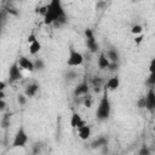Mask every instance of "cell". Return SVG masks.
<instances>
[{
    "instance_id": "1",
    "label": "cell",
    "mask_w": 155,
    "mask_h": 155,
    "mask_svg": "<svg viewBox=\"0 0 155 155\" xmlns=\"http://www.w3.org/2000/svg\"><path fill=\"white\" fill-rule=\"evenodd\" d=\"M63 17H67V16L62 6V2L59 0H52L47 5V12L44 16V23L50 25V24H53L57 19L63 18Z\"/></svg>"
},
{
    "instance_id": "2",
    "label": "cell",
    "mask_w": 155,
    "mask_h": 155,
    "mask_svg": "<svg viewBox=\"0 0 155 155\" xmlns=\"http://www.w3.org/2000/svg\"><path fill=\"white\" fill-rule=\"evenodd\" d=\"M110 113H111V104H110V101L108 97V90L104 88L103 96H102L99 104L97 107V110H96V117L98 121H105L109 119Z\"/></svg>"
},
{
    "instance_id": "3",
    "label": "cell",
    "mask_w": 155,
    "mask_h": 155,
    "mask_svg": "<svg viewBox=\"0 0 155 155\" xmlns=\"http://www.w3.org/2000/svg\"><path fill=\"white\" fill-rule=\"evenodd\" d=\"M27 143H28V134H27L24 127L21 126L17 130V132H16V134L13 137L12 148H24Z\"/></svg>"
},
{
    "instance_id": "4",
    "label": "cell",
    "mask_w": 155,
    "mask_h": 155,
    "mask_svg": "<svg viewBox=\"0 0 155 155\" xmlns=\"http://www.w3.org/2000/svg\"><path fill=\"white\" fill-rule=\"evenodd\" d=\"M85 36H86V46H87V50L91 53H96L99 50V46H98V44L96 41L93 30L92 29H88V28L85 29Z\"/></svg>"
},
{
    "instance_id": "5",
    "label": "cell",
    "mask_w": 155,
    "mask_h": 155,
    "mask_svg": "<svg viewBox=\"0 0 155 155\" xmlns=\"http://www.w3.org/2000/svg\"><path fill=\"white\" fill-rule=\"evenodd\" d=\"M84 63V56L75 51L73 47L69 48V56H68V59H67V64L69 67H79Z\"/></svg>"
},
{
    "instance_id": "6",
    "label": "cell",
    "mask_w": 155,
    "mask_h": 155,
    "mask_svg": "<svg viewBox=\"0 0 155 155\" xmlns=\"http://www.w3.org/2000/svg\"><path fill=\"white\" fill-rule=\"evenodd\" d=\"M22 79V73H21V67L18 65L17 62H15L10 69H8V82L10 84H13L18 80Z\"/></svg>"
},
{
    "instance_id": "7",
    "label": "cell",
    "mask_w": 155,
    "mask_h": 155,
    "mask_svg": "<svg viewBox=\"0 0 155 155\" xmlns=\"http://www.w3.org/2000/svg\"><path fill=\"white\" fill-rule=\"evenodd\" d=\"M144 108L148 109L150 113L155 110V91L153 87H150L147 96L144 97Z\"/></svg>"
},
{
    "instance_id": "8",
    "label": "cell",
    "mask_w": 155,
    "mask_h": 155,
    "mask_svg": "<svg viewBox=\"0 0 155 155\" xmlns=\"http://www.w3.org/2000/svg\"><path fill=\"white\" fill-rule=\"evenodd\" d=\"M18 65L21 67V69H24V70H28V71H33L35 68H34V62L30 61L29 58H27L25 56H21L17 61Z\"/></svg>"
},
{
    "instance_id": "9",
    "label": "cell",
    "mask_w": 155,
    "mask_h": 155,
    "mask_svg": "<svg viewBox=\"0 0 155 155\" xmlns=\"http://www.w3.org/2000/svg\"><path fill=\"white\" fill-rule=\"evenodd\" d=\"M85 125H87L86 124V121L85 120H82V117L80 116V114H78V113H73V115H71V119H70V126L73 127V128H80V127H82V126H85Z\"/></svg>"
},
{
    "instance_id": "10",
    "label": "cell",
    "mask_w": 155,
    "mask_h": 155,
    "mask_svg": "<svg viewBox=\"0 0 155 155\" xmlns=\"http://www.w3.org/2000/svg\"><path fill=\"white\" fill-rule=\"evenodd\" d=\"M97 65L99 69H108L109 65H110V62L109 59L107 58V54L104 52H101L98 58H97Z\"/></svg>"
},
{
    "instance_id": "11",
    "label": "cell",
    "mask_w": 155,
    "mask_h": 155,
    "mask_svg": "<svg viewBox=\"0 0 155 155\" xmlns=\"http://www.w3.org/2000/svg\"><path fill=\"white\" fill-rule=\"evenodd\" d=\"M88 93V85L86 82H81L79 84L75 90H74V96L75 97H80V96H86Z\"/></svg>"
},
{
    "instance_id": "12",
    "label": "cell",
    "mask_w": 155,
    "mask_h": 155,
    "mask_svg": "<svg viewBox=\"0 0 155 155\" xmlns=\"http://www.w3.org/2000/svg\"><path fill=\"white\" fill-rule=\"evenodd\" d=\"M119 86H120V78H119V76H113V78H110V79L107 81L105 88H107L108 91H115Z\"/></svg>"
},
{
    "instance_id": "13",
    "label": "cell",
    "mask_w": 155,
    "mask_h": 155,
    "mask_svg": "<svg viewBox=\"0 0 155 155\" xmlns=\"http://www.w3.org/2000/svg\"><path fill=\"white\" fill-rule=\"evenodd\" d=\"M78 134H79L80 139L87 140V139L90 138V136H91V127H90L88 125H85V126L78 128Z\"/></svg>"
},
{
    "instance_id": "14",
    "label": "cell",
    "mask_w": 155,
    "mask_h": 155,
    "mask_svg": "<svg viewBox=\"0 0 155 155\" xmlns=\"http://www.w3.org/2000/svg\"><path fill=\"white\" fill-rule=\"evenodd\" d=\"M38 91H39V85L34 82V84H30V85L27 86V88H25V91H24V94H25L27 97L31 98V97H34V96L36 94Z\"/></svg>"
},
{
    "instance_id": "15",
    "label": "cell",
    "mask_w": 155,
    "mask_h": 155,
    "mask_svg": "<svg viewBox=\"0 0 155 155\" xmlns=\"http://www.w3.org/2000/svg\"><path fill=\"white\" fill-rule=\"evenodd\" d=\"M105 54H107V58L109 59L110 63H119V53H117L116 50L110 48V50L107 51Z\"/></svg>"
},
{
    "instance_id": "16",
    "label": "cell",
    "mask_w": 155,
    "mask_h": 155,
    "mask_svg": "<svg viewBox=\"0 0 155 155\" xmlns=\"http://www.w3.org/2000/svg\"><path fill=\"white\" fill-rule=\"evenodd\" d=\"M107 145V138L105 137H98L97 139H94L91 143V148L92 149H97V148H102Z\"/></svg>"
},
{
    "instance_id": "17",
    "label": "cell",
    "mask_w": 155,
    "mask_h": 155,
    "mask_svg": "<svg viewBox=\"0 0 155 155\" xmlns=\"http://www.w3.org/2000/svg\"><path fill=\"white\" fill-rule=\"evenodd\" d=\"M41 50V44L38 41V40H35L34 42H31V44H29V53L30 54H36L39 51Z\"/></svg>"
},
{
    "instance_id": "18",
    "label": "cell",
    "mask_w": 155,
    "mask_h": 155,
    "mask_svg": "<svg viewBox=\"0 0 155 155\" xmlns=\"http://www.w3.org/2000/svg\"><path fill=\"white\" fill-rule=\"evenodd\" d=\"M34 68H35L36 70H44V68H45L44 61L40 59V58H36V59L34 61Z\"/></svg>"
},
{
    "instance_id": "19",
    "label": "cell",
    "mask_w": 155,
    "mask_h": 155,
    "mask_svg": "<svg viewBox=\"0 0 155 155\" xmlns=\"http://www.w3.org/2000/svg\"><path fill=\"white\" fill-rule=\"evenodd\" d=\"M131 33H132V34H134L136 36H137V35H140V34L143 33V27H142L140 24H136V25H133V27H132Z\"/></svg>"
},
{
    "instance_id": "20",
    "label": "cell",
    "mask_w": 155,
    "mask_h": 155,
    "mask_svg": "<svg viewBox=\"0 0 155 155\" xmlns=\"http://www.w3.org/2000/svg\"><path fill=\"white\" fill-rule=\"evenodd\" d=\"M10 126V115L8 114H5L1 119V127L2 128H7Z\"/></svg>"
},
{
    "instance_id": "21",
    "label": "cell",
    "mask_w": 155,
    "mask_h": 155,
    "mask_svg": "<svg viewBox=\"0 0 155 155\" xmlns=\"http://www.w3.org/2000/svg\"><path fill=\"white\" fill-rule=\"evenodd\" d=\"M138 155H150V149H149L147 145H143V147L139 149Z\"/></svg>"
},
{
    "instance_id": "22",
    "label": "cell",
    "mask_w": 155,
    "mask_h": 155,
    "mask_svg": "<svg viewBox=\"0 0 155 155\" xmlns=\"http://www.w3.org/2000/svg\"><path fill=\"white\" fill-rule=\"evenodd\" d=\"M147 84L150 85V86H155V71L154 73H150L149 78L147 79Z\"/></svg>"
},
{
    "instance_id": "23",
    "label": "cell",
    "mask_w": 155,
    "mask_h": 155,
    "mask_svg": "<svg viewBox=\"0 0 155 155\" xmlns=\"http://www.w3.org/2000/svg\"><path fill=\"white\" fill-rule=\"evenodd\" d=\"M27 98H28V97H27L24 93H23V94L21 93V94H18V97H17V101H18V103H19L21 105H24V104L27 103Z\"/></svg>"
},
{
    "instance_id": "24",
    "label": "cell",
    "mask_w": 155,
    "mask_h": 155,
    "mask_svg": "<svg viewBox=\"0 0 155 155\" xmlns=\"http://www.w3.org/2000/svg\"><path fill=\"white\" fill-rule=\"evenodd\" d=\"M84 104L87 107V108H90L91 105H92V99L90 98V96H87V97H85V101H84Z\"/></svg>"
},
{
    "instance_id": "25",
    "label": "cell",
    "mask_w": 155,
    "mask_h": 155,
    "mask_svg": "<svg viewBox=\"0 0 155 155\" xmlns=\"http://www.w3.org/2000/svg\"><path fill=\"white\" fill-rule=\"evenodd\" d=\"M117 68H119V63H110V65H109V70L110 71H115V70H117Z\"/></svg>"
},
{
    "instance_id": "26",
    "label": "cell",
    "mask_w": 155,
    "mask_h": 155,
    "mask_svg": "<svg viewBox=\"0 0 155 155\" xmlns=\"http://www.w3.org/2000/svg\"><path fill=\"white\" fill-rule=\"evenodd\" d=\"M149 71H150V73H154V71H155V58H153V59H151V62H150Z\"/></svg>"
},
{
    "instance_id": "27",
    "label": "cell",
    "mask_w": 155,
    "mask_h": 155,
    "mask_svg": "<svg viewBox=\"0 0 155 155\" xmlns=\"http://www.w3.org/2000/svg\"><path fill=\"white\" fill-rule=\"evenodd\" d=\"M5 109H6V102L5 99H0V110L4 111Z\"/></svg>"
},
{
    "instance_id": "28",
    "label": "cell",
    "mask_w": 155,
    "mask_h": 155,
    "mask_svg": "<svg viewBox=\"0 0 155 155\" xmlns=\"http://www.w3.org/2000/svg\"><path fill=\"white\" fill-rule=\"evenodd\" d=\"M142 40H143V35L140 34V35H137V36H136V39H134V42H136L137 45H139Z\"/></svg>"
},
{
    "instance_id": "29",
    "label": "cell",
    "mask_w": 155,
    "mask_h": 155,
    "mask_svg": "<svg viewBox=\"0 0 155 155\" xmlns=\"http://www.w3.org/2000/svg\"><path fill=\"white\" fill-rule=\"evenodd\" d=\"M35 40H36V38H35V35H34V34H30V35L28 36V42H29V44L34 42Z\"/></svg>"
},
{
    "instance_id": "30",
    "label": "cell",
    "mask_w": 155,
    "mask_h": 155,
    "mask_svg": "<svg viewBox=\"0 0 155 155\" xmlns=\"http://www.w3.org/2000/svg\"><path fill=\"white\" fill-rule=\"evenodd\" d=\"M4 90H5V82L1 81V84H0V91H4Z\"/></svg>"
},
{
    "instance_id": "31",
    "label": "cell",
    "mask_w": 155,
    "mask_h": 155,
    "mask_svg": "<svg viewBox=\"0 0 155 155\" xmlns=\"http://www.w3.org/2000/svg\"><path fill=\"white\" fill-rule=\"evenodd\" d=\"M0 99H5V92L0 91Z\"/></svg>"
},
{
    "instance_id": "32",
    "label": "cell",
    "mask_w": 155,
    "mask_h": 155,
    "mask_svg": "<svg viewBox=\"0 0 155 155\" xmlns=\"http://www.w3.org/2000/svg\"><path fill=\"white\" fill-rule=\"evenodd\" d=\"M154 132H155V124H154Z\"/></svg>"
}]
</instances>
